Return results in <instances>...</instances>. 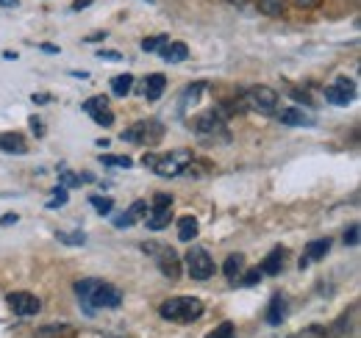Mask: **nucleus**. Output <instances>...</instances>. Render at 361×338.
<instances>
[{"mask_svg": "<svg viewBox=\"0 0 361 338\" xmlns=\"http://www.w3.org/2000/svg\"><path fill=\"white\" fill-rule=\"evenodd\" d=\"M167 42H170V37H167V34H159V37H145V39L139 42V47H142L145 53H159Z\"/></svg>", "mask_w": 361, "mask_h": 338, "instance_id": "nucleus-25", "label": "nucleus"}, {"mask_svg": "<svg viewBox=\"0 0 361 338\" xmlns=\"http://www.w3.org/2000/svg\"><path fill=\"white\" fill-rule=\"evenodd\" d=\"M31 100H34L37 106H45V103H50V94H47V92H34Z\"/></svg>", "mask_w": 361, "mask_h": 338, "instance_id": "nucleus-39", "label": "nucleus"}, {"mask_svg": "<svg viewBox=\"0 0 361 338\" xmlns=\"http://www.w3.org/2000/svg\"><path fill=\"white\" fill-rule=\"evenodd\" d=\"M203 89H206L203 81H197V84H192V86H186V89H183V94H180V114H186V111H189V106H195V103L200 100Z\"/></svg>", "mask_w": 361, "mask_h": 338, "instance_id": "nucleus-20", "label": "nucleus"}, {"mask_svg": "<svg viewBox=\"0 0 361 338\" xmlns=\"http://www.w3.org/2000/svg\"><path fill=\"white\" fill-rule=\"evenodd\" d=\"M75 294H78V302L84 305L87 313H94L97 308H120L123 305V294L114 286H109L103 280H94V277L78 280Z\"/></svg>", "mask_w": 361, "mask_h": 338, "instance_id": "nucleus-1", "label": "nucleus"}, {"mask_svg": "<svg viewBox=\"0 0 361 338\" xmlns=\"http://www.w3.org/2000/svg\"><path fill=\"white\" fill-rule=\"evenodd\" d=\"M156 158H159L156 153H145V156H142V164H145L147 169H153V164H156Z\"/></svg>", "mask_w": 361, "mask_h": 338, "instance_id": "nucleus-43", "label": "nucleus"}, {"mask_svg": "<svg viewBox=\"0 0 361 338\" xmlns=\"http://www.w3.org/2000/svg\"><path fill=\"white\" fill-rule=\"evenodd\" d=\"M3 58H6V61H17V53H14V50H6Z\"/></svg>", "mask_w": 361, "mask_h": 338, "instance_id": "nucleus-48", "label": "nucleus"}, {"mask_svg": "<svg viewBox=\"0 0 361 338\" xmlns=\"http://www.w3.org/2000/svg\"><path fill=\"white\" fill-rule=\"evenodd\" d=\"M100 39H106V31H100V34H92L90 42H100Z\"/></svg>", "mask_w": 361, "mask_h": 338, "instance_id": "nucleus-49", "label": "nucleus"}, {"mask_svg": "<svg viewBox=\"0 0 361 338\" xmlns=\"http://www.w3.org/2000/svg\"><path fill=\"white\" fill-rule=\"evenodd\" d=\"M67 203V189L64 186H56L53 189V200L47 203V208H59V206H64Z\"/></svg>", "mask_w": 361, "mask_h": 338, "instance_id": "nucleus-32", "label": "nucleus"}, {"mask_svg": "<svg viewBox=\"0 0 361 338\" xmlns=\"http://www.w3.org/2000/svg\"><path fill=\"white\" fill-rule=\"evenodd\" d=\"M286 311H289V302L283 294H272L270 299V308H267V325L278 327L283 319H286Z\"/></svg>", "mask_w": 361, "mask_h": 338, "instance_id": "nucleus-14", "label": "nucleus"}, {"mask_svg": "<svg viewBox=\"0 0 361 338\" xmlns=\"http://www.w3.org/2000/svg\"><path fill=\"white\" fill-rule=\"evenodd\" d=\"M278 120H281V125H292V127H314L317 120L309 114V111H303V108H283L281 114H278Z\"/></svg>", "mask_w": 361, "mask_h": 338, "instance_id": "nucleus-11", "label": "nucleus"}, {"mask_svg": "<svg viewBox=\"0 0 361 338\" xmlns=\"http://www.w3.org/2000/svg\"><path fill=\"white\" fill-rule=\"evenodd\" d=\"M92 120H94V123H97L100 127H111V125H114V114H111L109 108H106V111H100V114H92Z\"/></svg>", "mask_w": 361, "mask_h": 338, "instance_id": "nucleus-33", "label": "nucleus"}, {"mask_svg": "<svg viewBox=\"0 0 361 338\" xmlns=\"http://www.w3.org/2000/svg\"><path fill=\"white\" fill-rule=\"evenodd\" d=\"M142 216H147V203H145V200H136L134 206H131L126 213L114 216V227H131V225L139 222Z\"/></svg>", "mask_w": 361, "mask_h": 338, "instance_id": "nucleus-15", "label": "nucleus"}, {"mask_svg": "<svg viewBox=\"0 0 361 338\" xmlns=\"http://www.w3.org/2000/svg\"><path fill=\"white\" fill-rule=\"evenodd\" d=\"M87 6H92V0H75V3H73V11H84Z\"/></svg>", "mask_w": 361, "mask_h": 338, "instance_id": "nucleus-45", "label": "nucleus"}, {"mask_svg": "<svg viewBox=\"0 0 361 338\" xmlns=\"http://www.w3.org/2000/svg\"><path fill=\"white\" fill-rule=\"evenodd\" d=\"M283 263H286V250H283V247H275V250L262 261L259 272H262V275H281Z\"/></svg>", "mask_w": 361, "mask_h": 338, "instance_id": "nucleus-16", "label": "nucleus"}, {"mask_svg": "<svg viewBox=\"0 0 361 338\" xmlns=\"http://www.w3.org/2000/svg\"><path fill=\"white\" fill-rule=\"evenodd\" d=\"M17 222H20V216H17V213H6V216H0V225H3V227L17 225Z\"/></svg>", "mask_w": 361, "mask_h": 338, "instance_id": "nucleus-41", "label": "nucleus"}, {"mask_svg": "<svg viewBox=\"0 0 361 338\" xmlns=\"http://www.w3.org/2000/svg\"><path fill=\"white\" fill-rule=\"evenodd\" d=\"M209 338H236V327H233V322H223V325H217Z\"/></svg>", "mask_w": 361, "mask_h": 338, "instance_id": "nucleus-30", "label": "nucleus"}, {"mask_svg": "<svg viewBox=\"0 0 361 338\" xmlns=\"http://www.w3.org/2000/svg\"><path fill=\"white\" fill-rule=\"evenodd\" d=\"M142 250L156 258V263H159V269H161V275H164V277L178 280L180 277V258L173 247H164V244H156V242H145V244H142Z\"/></svg>", "mask_w": 361, "mask_h": 338, "instance_id": "nucleus-3", "label": "nucleus"}, {"mask_svg": "<svg viewBox=\"0 0 361 338\" xmlns=\"http://www.w3.org/2000/svg\"><path fill=\"white\" fill-rule=\"evenodd\" d=\"M186 269H189L192 280H209L214 275V258L203 247H192L186 253Z\"/></svg>", "mask_w": 361, "mask_h": 338, "instance_id": "nucleus-8", "label": "nucleus"}, {"mask_svg": "<svg viewBox=\"0 0 361 338\" xmlns=\"http://www.w3.org/2000/svg\"><path fill=\"white\" fill-rule=\"evenodd\" d=\"M6 302H8V308H11L17 316H37V313L42 311L39 296H34L31 292H11V294L6 296Z\"/></svg>", "mask_w": 361, "mask_h": 338, "instance_id": "nucleus-10", "label": "nucleus"}, {"mask_svg": "<svg viewBox=\"0 0 361 338\" xmlns=\"http://www.w3.org/2000/svg\"><path fill=\"white\" fill-rule=\"evenodd\" d=\"M298 8H317L319 6V0H292Z\"/></svg>", "mask_w": 361, "mask_h": 338, "instance_id": "nucleus-42", "label": "nucleus"}, {"mask_svg": "<svg viewBox=\"0 0 361 338\" xmlns=\"http://www.w3.org/2000/svg\"><path fill=\"white\" fill-rule=\"evenodd\" d=\"M173 219V208H150L147 213V230H164Z\"/></svg>", "mask_w": 361, "mask_h": 338, "instance_id": "nucleus-19", "label": "nucleus"}, {"mask_svg": "<svg viewBox=\"0 0 361 338\" xmlns=\"http://www.w3.org/2000/svg\"><path fill=\"white\" fill-rule=\"evenodd\" d=\"M150 208H173V197L170 194H156Z\"/></svg>", "mask_w": 361, "mask_h": 338, "instance_id": "nucleus-37", "label": "nucleus"}, {"mask_svg": "<svg viewBox=\"0 0 361 338\" xmlns=\"http://www.w3.org/2000/svg\"><path fill=\"white\" fill-rule=\"evenodd\" d=\"M31 130H34L37 136H42V133H45V125H42V117H31Z\"/></svg>", "mask_w": 361, "mask_h": 338, "instance_id": "nucleus-40", "label": "nucleus"}, {"mask_svg": "<svg viewBox=\"0 0 361 338\" xmlns=\"http://www.w3.org/2000/svg\"><path fill=\"white\" fill-rule=\"evenodd\" d=\"M259 11L267 17H281L286 11V0H259Z\"/></svg>", "mask_w": 361, "mask_h": 338, "instance_id": "nucleus-24", "label": "nucleus"}, {"mask_svg": "<svg viewBox=\"0 0 361 338\" xmlns=\"http://www.w3.org/2000/svg\"><path fill=\"white\" fill-rule=\"evenodd\" d=\"M331 244H334V242H331L328 236H325V239H314V242L306 244V255H303V258H306L309 263H312V261H322L325 255L331 253Z\"/></svg>", "mask_w": 361, "mask_h": 338, "instance_id": "nucleus-18", "label": "nucleus"}, {"mask_svg": "<svg viewBox=\"0 0 361 338\" xmlns=\"http://www.w3.org/2000/svg\"><path fill=\"white\" fill-rule=\"evenodd\" d=\"M56 242H61V244H70V247H81V244H87V233H81V230H75V233H56Z\"/></svg>", "mask_w": 361, "mask_h": 338, "instance_id": "nucleus-26", "label": "nucleus"}, {"mask_svg": "<svg viewBox=\"0 0 361 338\" xmlns=\"http://www.w3.org/2000/svg\"><path fill=\"white\" fill-rule=\"evenodd\" d=\"M345 244H348V247H356V244H359V225H350V227L345 230Z\"/></svg>", "mask_w": 361, "mask_h": 338, "instance_id": "nucleus-36", "label": "nucleus"}, {"mask_svg": "<svg viewBox=\"0 0 361 338\" xmlns=\"http://www.w3.org/2000/svg\"><path fill=\"white\" fill-rule=\"evenodd\" d=\"M59 186H64V189L81 186V177H78L75 172H70V169H61V172H59Z\"/></svg>", "mask_w": 361, "mask_h": 338, "instance_id": "nucleus-31", "label": "nucleus"}, {"mask_svg": "<svg viewBox=\"0 0 361 338\" xmlns=\"http://www.w3.org/2000/svg\"><path fill=\"white\" fill-rule=\"evenodd\" d=\"M189 167H192V150H173L156 158L153 172L161 177H176V175H183Z\"/></svg>", "mask_w": 361, "mask_h": 338, "instance_id": "nucleus-5", "label": "nucleus"}, {"mask_svg": "<svg viewBox=\"0 0 361 338\" xmlns=\"http://www.w3.org/2000/svg\"><path fill=\"white\" fill-rule=\"evenodd\" d=\"M90 203L97 208V213H103V216H109L111 208H114V200H111V197H97V194H94V197H90Z\"/></svg>", "mask_w": 361, "mask_h": 338, "instance_id": "nucleus-29", "label": "nucleus"}, {"mask_svg": "<svg viewBox=\"0 0 361 338\" xmlns=\"http://www.w3.org/2000/svg\"><path fill=\"white\" fill-rule=\"evenodd\" d=\"M109 108V97H90L87 103H84V111L87 114H100V111H106Z\"/></svg>", "mask_w": 361, "mask_h": 338, "instance_id": "nucleus-28", "label": "nucleus"}, {"mask_svg": "<svg viewBox=\"0 0 361 338\" xmlns=\"http://www.w3.org/2000/svg\"><path fill=\"white\" fill-rule=\"evenodd\" d=\"M197 219L195 216H180L178 219V239L180 242H192L197 236Z\"/></svg>", "mask_w": 361, "mask_h": 338, "instance_id": "nucleus-22", "label": "nucleus"}, {"mask_svg": "<svg viewBox=\"0 0 361 338\" xmlns=\"http://www.w3.org/2000/svg\"><path fill=\"white\" fill-rule=\"evenodd\" d=\"M195 133H197L200 139H209L206 144H212V139H217V136H223V139H228V133H226V120H223L220 108H209L206 114H200V117L195 120Z\"/></svg>", "mask_w": 361, "mask_h": 338, "instance_id": "nucleus-7", "label": "nucleus"}, {"mask_svg": "<svg viewBox=\"0 0 361 338\" xmlns=\"http://www.w3.org/2000/svg\"><path fill=\"white\" fill-rule=\"evenodd\" d=\"M292 97H295V100H300V103H312V100H309V94H300V92H292Z\"/></svg>", "mask_w": 361, "mask_h": 338, "instance_id": "nucleus-46", "label": "nucleus"}, {"mask_svg": "<svg viewBox=\"0 0 361 338\" xmlns=\"http://www.w3.org/2000/svg\"><path fill=\"white\" fill-rule=\"evenodd\" d=\"M164 133V125L159 120H142L136 125L126 127L123 130V142H131V144H156Z\"/></svg>", "mask_w": 361, "mask_h": 338, "instance_id": "nucleus-6", "label": "nucleus"}, {"mask_svg": "<svg viewBox=\"0 0 361 338\" xmlns=\"http://www.w3.org/2000/svg\"><path fill=\"white\" fill-rule=\"evenodd\" d=\"M242 269H245V255L242 253L228 255L226 263H223V272H226L228 280H236V275H242Z\"/></svg>", "mask_w": 361, "mask_h": 338, "instance_id": "nucleus-21", "label": "nucleus"}, {"mask_svg": "<svg viewBox=\"0 0 361 338\" xmlns=\"http://www.w3.org/2000/svg\"><path fill=\"white\" fill-rule=\"evenodd\" d=\"M0 6H6V8H17L20 0H0Z\"/></svg>", "mask_w": 361, "mask_h": 338, "instance_id": "nucleus-47", "label": "nucleus"}, {"mask_svg": "<svg viewBox=\"0 0 361 338\" xmlns=\"http://www.w3.org/2000/svg\"><path fill=\"white\" fill-rule=\"evenodd\" d=\"M39 50H42V53H50V56H56V53H61V50H59L56 44H50V42H42V44H39Z\"/></svg>", "mask_w": 361, "mask_h": 338, "instance_id": "nucleus-44", "label": "nucleus"}, {"mask_svg": "<svg viewBox=\"0 0 361 338\" xmlns=\"http://www.w3.org/2000/svg\"><path fill=\"white\" fill-rule=\"evenodd\" d=\"M259 280H262V272H259V269H250V272H245V277H242L239 283H242V286H256Z\"/></svg>", "mask_w": 361, "mask_h": 338, "instance_id": "nucleus-38", "label": "nucleus"}, {"mask_svg": "<svg viewBox=\"0 0 361 338\" xmlns=\"http://www.w3.org/2000/svg\"><path fill=\"white\" fill-rule=\"evenodd\" d=\"M59 333H70V327L67 325H53V327H42L37 338H47V336H59Z\"/></svg>", "mask_w": 361, "mask_h": 338, "instance_id": "nucleus-34", "label": "nucleus"}, {"mask_svg": "<svg viewBox=\"0 0 361 338\" xmlns=\"http://www.w3.org/2000/svg\"><path fill=\"white\" fill-rule=\"evenodd\" d=\"M164 89H167V78L164 75H159V73H150L142 86H139V94L145 97V100H159L161 94H164Z\"/></svg>", "mask_w": 361, "mask_h": 338, "instance_id": "nucleus-12", "label": "nucleus"}, {"mask_svg": "<svg viewBox=\"0 0 361 338\" xmlns=\"http://www.w3.org/2000/svg\"><path fill=\"white\" fill-rule=\"evenodd\" d=\"M159 56H161L167 64H180V61L189 58V47H186L183 42H167L161 50H159Z\"/></svg>", "mask_w": 361, "mask_h": 338, "instance_id": "nucleus-17", "label": "nucleus"}, {"mask_svg": "<svg viewBox=\"0 0 361 338\" xmlns=\"http://www.w3.org/2000/svg\"><path fill=\"white\" fill-rule=\"evenodd\" d=\"M242 106L259 114H275L278 111V92L270 86H250L242 97Z\"/></svg>", "mask_w": 361, "mask_h": 338, "instance_id": "nucleus-4", "label": "nucleus"}, {"mask_svg": "<svg viewBox=\"0 0 361 338\" xmlns=\"http://www.w3.org/2000/svg\"><path fill=\"white\" fill-rule=\"evenodd\" d=\"M325 100L331 103V106H350L353 100H356V84L350 81V78H345V75H339L336 81L331 86H325Z\"/></svg>", "mask_w": 361, "mask_h": 338, "instance_id": "nucleus-9", "label": "nucleus"}, {"mask_svg": "<svg viewBox=\"0 0 361 338\" xmlns=\"http://www.w3.org/2000/svg\"><path fill=\"white\" fill-rule=\"evenodd\" d=\"M131 89H134V75H131V73H123V75H117V78L111 81V92H114L117 97H126Z\"/></svg>", "mask_w": 361, "mask_h": 338, "instance_id": "nucleus-23", "label": "nucleus"}, {"mask_svg": "<svg viewBox=\"0 0 361 338\" xmlns=\"http://www.w3.org/2000/svg\"><path fill=\"white\" fill-rule=\"evenodd\" d=\"M0 150L11 153V156H25L28 153V142L23 133H0Z\"/></svg>", "mask_w": 361, "mask_h": 338, "instance_id": "nucleus-13", "label": "nucleus"}, {"mask_svg": "<svg viewBox=\"0 0 361 338\" xmlns=\"http://www.w3.org/2000/svg\"><path fill=\"white\" fill-rule=\"evenodd\" d=\"M100 164H109V167H120V169H128L134 167V161L128 158V156H100Z\"/></svg>", "mask_w": 361, "mask_h": 338, "instance_id": "nucleus-27", "label": "nucleus"}, {"mask_svg": "<svg viewBox=\"0 0 361 338\" xmlns=\"http://www.w3.org/2000/svg\"><path fill=\"white\" fill-rule=\"evenodd\" d=\"M147 3H153V0H147Z\"/></svg>", "mask_w": 361, "mask_h": 338, "instance_id": "nucleus-50", "label": "nucleus"}, {"mask_svg": "<svg viewBox=\"0 0 361 338\" xmlns=\"http://www.w3.org/2000/svg\"><path fill=\"white\" fill-rule=\"evenodd\" d=\"M97 58H100V61H114V64H120V61H123V53H117V50H97Z\"/></svg>", "mask_w": 361, "mask_h": 338, "instance_id": "nucleus-35", "label": "nucleus"}, {"mask_svg": "<svg viewBox=\"0 0 361 338\" xmlns=\"http://www.w3.org/2000/svg\"><path fill=\"white\" fill-rule=\"evenodd\" d=\"M159 313H161V319H167V322H195V319H200V313H203V302L197 299V296H173V299H167V302H161V308H159Z\"/></svg>", "mask_w": 361, "mask_h": 338, "instance_id": "nucleus-2", "label": "nucleus"}]
</instances>
